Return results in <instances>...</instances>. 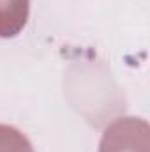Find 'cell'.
Returning a JSON list of instances; mask_svg holds the SVG:
<instances>
[{
  "label": "cell",
  "mask_w": 150,
  "mask_h": 152,
  "mask_svg": "<svg viewBox=\"0 0 150 152\" xmlns=\"http://www.w3.org/2000/svg\"><path fill=\"white\" fill-rule=\"evenodd\" d=\"M28 14V0H0V36L9 37L21 30Z\"/></svg>",
  "instance_id": "cell-1"
},
{
  "label": "cell",
  "mask_w": 150,
  "mask_h": 152,
  "mask_svg": "<svg viewBox=\"0 0 150 152\" xmlns=\"http://www.w3.org/2000/svg\"><path fill=\"white\" fill-rule=\"evenodd\" d=\"M0 152H32V147L16 129L0 126Z\"/></svg>",
  "instance_id": "cell-2"
}]
</instances>
